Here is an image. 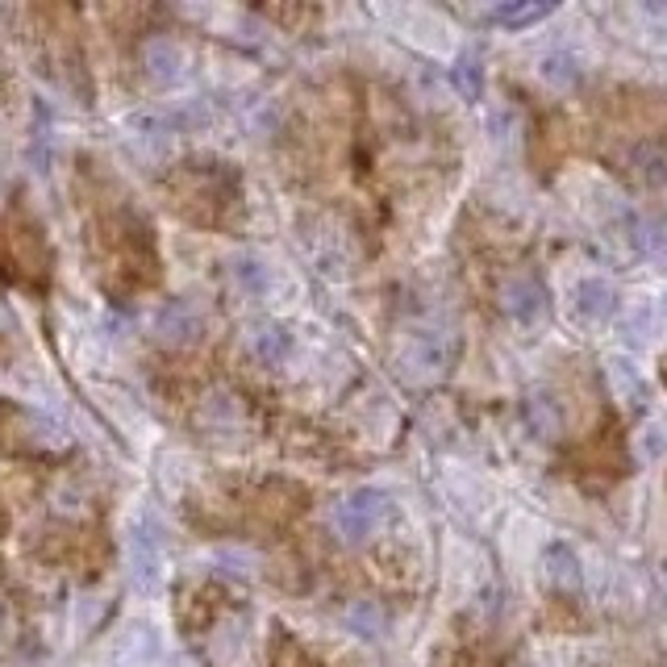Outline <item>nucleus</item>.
<instances>
[{"instance_id": "nucleus-1", "label": "nucleus", "mask_w": 667, "mask_h": 667, "mask_svg": "<svg viewBox=\"0 0 667 667\" xmlns=\"http://www.w3.org/2000/svg\"><path fill=\"white\" fill-rule=\"evenodd\" d=\"M384 509H388L384 493H376V488H360V493L343 496V501L330 509V526H334V534H338L343 543H363V538L380 526Z\"/></svg>"}, {"instance_id": "nucleus-2", "label": "nucleus", "mask_w": 667, "mask_h": 667, "mask_svg": "<svg viewBox=\"0 0 667 667\" xmlns=\"http://www.w3.org/2000/svg\"><path fill=\"white\" fill-rule=\"evenodd\" d=\"M159 580H163V543L151 522H134L130 526V584L138 593H154Z\"/></svg>"}, {"instance_id": "nucleus-3", "label": "nucleus", "mask_w": 667, "mask_h": 667, "mask_svg": "<svg viewBox=\"0 0 667 667\" xmlns=\"http://www.w3.org/2000/svg\"><path fill=\"white\" fill-rule=\"evenodd\" d=\"M151 330L163 346H192L205 334V317L192 301H168V305H159Z\"/></svg>"}, {"instance_id": "nucleus-4", "label": "nucleus", "mask_w": 667, "mask_h": 667, "mask_svg": "<svg viewBox=\"0 0 667 667\" xmlns=\"http://www.w3.org/2000/svg\"><path fill=\"white\" fill-rule=\"evenodd\" d=\"M142 71L154 88H175L189 75V54L175 38H151L142 47Z\"/></svg>"}, {"instance_id": "nucleus-5", "label": "nucleus", "mask_w": 667, "mask_h": 667, "mask_svg": "<svg viewBox=\"0 0 667 667\" xmlns=\"http://www.w3.org/2000/svg\"><path fill=\"white\" fill-rule=\"evenodd\" d=\"M446 372V351L434 334H417L410 338L405 355H401V376L413 380V384H429Z\"/></svg>"}, {"instance_id": "nucleus-6", "label": "nucleus", "mask_w": 667, "mask_h": 667, "mask_svg": "<svg viewBox=\"0 0 667 667\" xmlns=\"http://www.w3.org/2000/svg\"><path fill=\"white\" fill-rule=\"evenodd\" d=\"M246 351L263 367H280L292 355V334L280 322H259L246 330Z\"/></svg>"}, {"instance_id": "nucleus-7", "label": "nucleus", "mask_w": 667, "mask_h": 667, "mask_svg": "<svg viewBox=\"0 0 667 667\" xmlns=\"http://www.w3.org/2000/svg\"><path fill=\"white\" fill-rule=\"evenodd\" d=\"M501 305L514 322H534L543 313V289L534 275H509V284L501 289Z\"/></svg>"}, {"instance_id": "nucleus-8", "label": "nucleus", "mask_w": 667, "mask_h": 667, "mask_svg": "<svg viewBox=\"0 0 667 667\" xmlns=\"http://www.w3.org/2000/svg\"><path fill=\"white\" fill-rule=\"evenodd\" d=\"M572 305H576V313L588 317V322H605L617 309V292L609 289L605 280H580L576 292H572Z\"/></svg>"}, {"instance_id": "nucleus-9", "label": "nucleus", "mask_w": 667, "mask_h": 667, "mask_svg": "<svg viewBox=\"0 0 667 667\" xmlns=\"http://www.w3.org/2000/svg\"><path fill=\"white\" fill-rule=\"evenodd\" d=\"M543 567H547V580L555 588H564V593H572L580 584V559H576V550L567 547V543H547Z\"/></svg>"}, {"instance_id": "nucleus-10", "label": "nucleus", "mask_w": 667, "mask_h": 667, "mask_svg": "<svg viewBox=\"0 0 667 667\" xmlns=\"http://www.w3.org/2000/svg\"><path fill=\"white\" fill-rule=\"evenodd\" d=\"M626 163H630V175L638 184H664L667 180V151L664 146H655V142L634 146V151L626 154Z\"/></svg>"}, {"instance_id": "nucleus-11", "label": "nucleus", "mask_w": 667, "mask_h": 667, "mask_svg": "<svg viewBox=\"0 0 667 667\" xmlns=\"http://www.w3.org/2000/svg\"><path fill=\"white\" fill-rule=\"evenodd\" d=\"M555 13V4H538V0H517V4H496L488 9V21L505 26V30H526L534 21H543Z\"/></svg>"}, {"instance_id": "nucleus-12", "label": "nucleus", "mask_w": 667, "mask_h": 667, "mask_svg": "<svg viewBox=\"0 0 667 667\" xmlns=\"http://www.w3.org/2000/svg\"><path fill=\"white\" fill-rule=\"evenodd\" d=\"M346 626H351V634H360V638H380V634L388 630V617H384V609H380L376 600H355L346 609Z\"/></svg>"}, {"instance_id": "nucleus-13", "label": "nucleus", "mask_w": 667, "mask_h": 667, "mask_svg": "<svg viewBox=\"0 0 667 667\" xmlns=\"http://www.w3.org/2000/svg\"><path fill=\"white\" fill-rule=\"evenodd\" d=\"M230 280H234V289L251 292V296H259V292H267V267L259 263V259L242 255L230 263Z\"/></svg>"}, {"instance_id": "nucleus-14", "label": "nucleus", "mask_w": 667, "mask_h": 667, "mask_svg": "<svg viewBox=\"0 0 667 667\" xmlns=\"http://www.w3.org/2000/svg\"><path fill=\"white\" fill-rule=\"evenodd\" d=\"M526 413H530V426H534V434H538V438H555V434H559V426H564V422H559V410H555V401H550V396H530V401H526Z\"/></svg>"}, {"instance_id": "nucleus-15", "label": "nucleus", "mask_w": 667, "mask_h": 667, "mask_svg": "<svg viewBox=\"0 0 667 667\" xmlns=\"http://www.w3.org/2000/svg\"><path fill=\"white\" fill-rule=\"evenodd\" d=\"M538 71H543V80H547V84H555V88H572L576 80H580V63H576L572 54H564V51L547 54Z\"/></svg>"}, {"instance_id": "nucleus-16", "label": "nucleus", "mask_w": 667, "mask_h": 667, "mask_svg": "<svg viewBox=\"0 0 667 667\" xmlns=\"http://www.w3.org/2000/svg\"><path fill=\"white\" fill-rule=\"evenodd\" d=\"M451 80L459 84V92L467 97V101H476L479 88H484V71H479V59H472V54H467V59H459V63L451 68Z\"/></svg>"}, {"instance_id": "nucleus-17", "label": "nucleus", "mask_w": 667, "mask_h": 667, "mask_svg": "<svg viewBox=\"0 0 667 667\" xmlns=\"http://www.w3.org/2000/svg\"><path fill=\"white\" fill-rule=\"evenodd\" d=\"M272 664L275 667H313V659H309L305 650H301V643H296V638L280 634V638L272 643Z\"/></svg>"}, {"instance_id": "nucleus-18", "label": "nucleus", "mask_w": 667, "mask_h": 667, "mask_svg": "<svg viewBox=\"0 0 667 667\" xmlns=\"http://www.w3.org/2000/svg\"><path fill=\"white\" fill-rule=\"evenodd\" d=\"M443 667V664H438ZM446 667H479L476 659H472V655H455V659H446Z\"/></svg>"}]
</instances>
